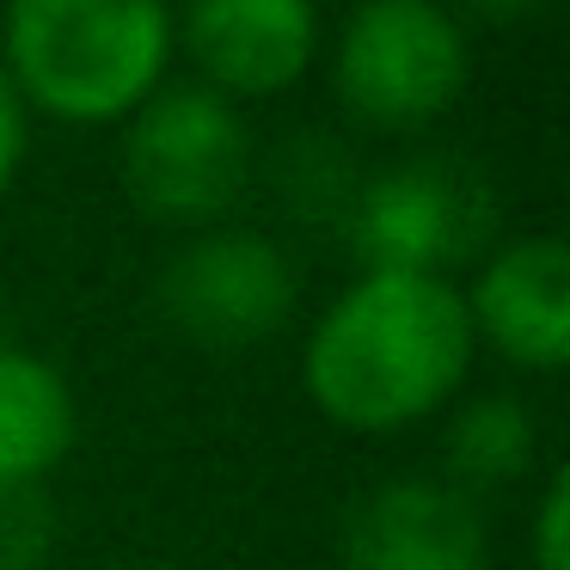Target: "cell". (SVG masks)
<instances>
[{
  "mask_svg": "<svg viewBox=\"0 0 570 570\" xmlns=\"http://www.w3.org/2000/svg\"><path fill=\"white\" fill-rule=\"evenodd\" d=\"M472 362V313L448 276L362 271L307 337V393L344 430H399L435 411Z\"/></svg>",
  "mask_w": 570,
  "mask_h": 570,
  "instance_id": "6da1fadb",
  "label": "cell"
},
{
  "mask_svg": "<svg viewBox=\"0 0 570 570\" xmlns=\"http://www.w3.org/2000/svg\"><path fill=\"white\" fill-rule=\"evenodd\" d=\"M173 56L166 0H7V80L56 117H124Z\"/></svg>",
  "mask_w": 570,
  "mask_h": 570,
  "instance_id": "7a4b0ae2",
  "label": "cell"
},
{
  "mask_svg": "<svg viewBox=\"0 0 570 570\" xmlns=\"http://www.w3.org/2000/svg\"><path fill=\"white\" fill-rule=\"evenodd\" d=\"M252 178V136L234 99L203 80L154 87L124 136V190L154 222L203 227L239 203Z\"/></svg>",
  "mask_w": 570,
  "mask_h": 570,
  "instance_id": "3957f363",
  "label": "cell"
},
{
  "mask_svg": "<svg viewBox=\"0 0 570 570\" xmlns=\"http://www.w3.org/2000/svg\"><path fill=\"white\" fill-rule=\"evenodd\" d=\"M350 246L368 271H411L442 276V264H460L491 239L497 190L479 160L460 154H423L374 173L344 209Z\"/></svg>",
  "mask_w": 570,
  "mask_h": 570,
  "instance_id": "277c9868",
  "label": "cell"
},
{
  "mask_svg": "<svg viewBox=\"0 0 570 570\" xmlns=\"http://www.w3.org/2000/svg\"><path fill=\"white\" fill-rule=\"evenodd\" d=\"M466 87V31L435 0H362L337 38V92L356 117L411 129Z\"/></svg>",
  "mask_w": 570,
  "mask_h": 570,
  "instance_id": "5b68a950",
  "label": "cell"
},
{
  "mask_svg": "<svg viewBox=\"0 0 570 570\" xmlns=\"http://www.w3.org/2000/svg\"><path fill=\"white\" fill-rule=\"evenodd\" d=\"M154 295L178 332H190L197 344L234 350L271 337L295 313L301 276L276 239L246 234V227H215L166 258Z\"/></svg>",
  "mask_w": 570,
  "mask_h": 570,
  "instance_id": "8992f818",
  "label": "cell"
},
{
  "mask_svg": "<svg viewBox=\"0 0 570 570\" xmlns=\"http://www.w3.org/2000/svg\"><path fill=\"white\" fill-rule=\"evenodd\" d=\"M344 570H484V515L460 484L386 479L344 509Z\"/></svg>",
  "mask_w": 570,
  "mask_h": 570,
  "instance_id": "52a82bcc",
  "label": "cell"
},
{
  "mask_svg": "<svg viewBox=\"0 0 570 570\" xmlns=\"http://www.w3.org/2000/svg\"><path fill=\"white\" fill-rule=\"evenodd\" d=\"M185 43L215 92H276L307 75L320 50L313 0H190Z\"/></svg>",
  "mask_w": 570,
  "mask_h": 570,
  "instance_id": "ba28073f",
  "label": "cell"
},
{
  "mask_svg": "<svg viewBox=\"0 0 570 570\" xmlns=\"http://www.w3.org/2000/svg\"><path fill=\"white\" fill-rule=\"evenodd\" d=\"M466 313L515 362H528V368H564V356H570V252L558 239H515V246H503L479 271Z\"/></svg>",
  "mask_w": 570,
  "mask_h": 570,
  "instance_id": "9c48e42d",
  "label": "cell"
},
{
  "mask_svg": "<svg viewBox=\"0 0 570 570\" xmlns=\"http://www.w3.org/2000/svg\"><path fill=\"white\" fill-rule=\"evenodd\" d=\"M75 393L43 356L0 344V479H43L75 448Z\"/></svg>",
  "mask_w": 570,
  "mask_h": 570,
  "instance_id": "30bf717a",
  "label": "cell"
},
{
  "mask_svg": "<svg viewBox=\"0 0 570 570\" xmlns=\"http://www.w3.org/2000/svg\"><path fill=\"white\" fill-rule=\"evenodd\" d=\"M533 417L521 399L484 393L454 411L448 423V466L460 484H509L533 466Z\"/></svg>",
  "mask_w": 570,
  "mask_h": 570,
  "instance_id": "8fae6325",
  "label": "cell"
},
{
  "mask_svg": "<svg viewBox=\"0 0 570 570\" xmlns=\"http://www.w3.org/2000/svg\"><path fill=\"white\" fill-rule=\"evenodd\" d=\"M56 546V503L43 479H0V570H43Z\"/></svg>",
  "mask_w": 570,
  "mask_h": 570,
  "instance_id": "7c38bea8",
  "label": "cell"
},
{
  "mask_svg": "<svg viewBox=\"0 0 570 570\" xmlns=\"http://www.w3.org/2000/svg\"><path fill=\"white\" fill-rule=\"evenodd\" d=\"M570 472H552L533 509V570H570Z\"/></svg>",
  "mask_w": 570,
  "mask_h": 570,
  "instance_id": "4fadbf2b",
  "label": "cell"
},
{
  "mask_svg": "<svg viewBox=\"0 0 570 570\" xmlns=\"http://www.w3.org/2000/svg\"><path fill=\"white\" fill-rule=\"evenodd\" d=\"M19 154H26V99L0 68V185L19 173Z\"/></svg>",
  "mask_w": 570,
  "mask_h": 570,
  "instance_id": "5bb4252c",
  "label": "cell"
},
{
  "mask_svg": "<svg viewBox=\"0 0 570 570\" xmlns=\"http://www.w3.org/2000/svg\"><path fill=\"white\" fill-rule=\"evenodd\" d=\"M466 13L491 19V26H521V19H533L546 7V0H460Z\"/></svg>",
  "mask_w": 570,
  "mask_h": 570,
  "instance_id": "9a60e30c",
  "label": "cell"
},
{
  "mask_svg": "<svg viewBox=\"0 0 570 570\" xmlns=\"http://www.w3.org/2000/svg\"><path fill=\"white\" fill-rule=\"evenodd\" d=\"M117 570H166V564H148V558H141V564H117Z\"/></svg>",
  "mask_w": 570,
  "mask_h": 570,
  "instance_id": "2e32d148",
  "label": "cell"
}]
</instances>
